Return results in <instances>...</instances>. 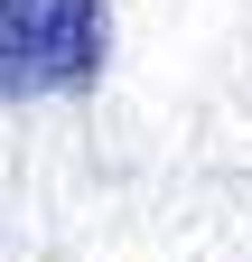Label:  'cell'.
<instances>
[{
  "instance_id": "6da1fadb",
  "label": "cell",
  "mask_w": 252,
  "mask_h": 262,
  "mask_svg": "<svg viewBox=\"0 0 252 262\" xmlns=\"http://www.w3.org/2000/svg\"><path fill=\"white\" fill-rule=\"evenodd\" d=\"M112 56V0H0V94L56 103L84 94Z\"/></svg>"
}]
</instances>
